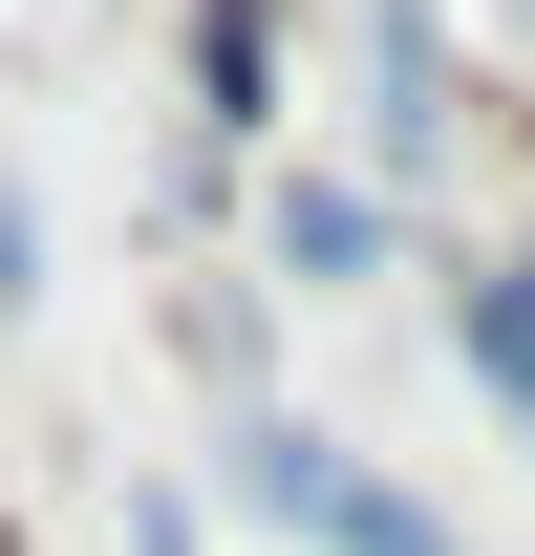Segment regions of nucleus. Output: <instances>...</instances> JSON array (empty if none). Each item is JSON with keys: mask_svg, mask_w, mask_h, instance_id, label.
<instances>
[{"mask_svg": "<svg viewBox=\"0 0 535 556\" xmlns=\"http://www.w3.org/2000/svg\"><path fill=\"white\" fill-rule=\"evenodd\" d=\"M450 343H471V386L535 428V257H471V278H450Z\"/></svg>", "mask_w": 535, "mask_h": 556, "instance_id": "nucleus-1", "label": "nucleus"}, {"mask_svg": "<svg viewBox=\"0 0 535 556\" xmlns=\"http://www.w3.org/2000/svg\"><path fill=\"white\" fill-rule=\"evenodd\" d=\"M194 108H214V129L278 108V0H194Z\"/></svg>", "mask_w": 535, "mask_h": 556, "instance_id": "nucleus-2", "label": "nucleus"}, {"mask_svg": "<svg viewBox=\"0 0 535 556\" xmlns=\"http://www.w3.org/2000/svg\"><path fill=\"white\" fill-rule=\"evenodd\" d=\"M278 257H300V278H364V257H386V193H278Z\"/></svg>", "mask_w": 535, "mask_h": 556, "instance_id": "nucleus-3", "label": "nucleus"}, {"mask_svg": "<svg viewBox=\"0 0 535 556\" xmlns=\"http://www.w3.org/2000/svg\"><path fill=\"white\" fill-rule=\"evenodd\" d=\"M0 556H22V535H0Z\"/></svg>", "mask_w": 535, "mask_h": 556, "instance_id": "nucleus-4", "label": "nucleus"}]
</instances>
